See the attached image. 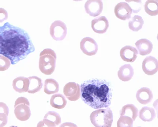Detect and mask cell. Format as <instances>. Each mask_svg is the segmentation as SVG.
Instances as JSON below:
<instances>
[{"label": "cell", "mask_w": 158, "mask_h": 127, "mask_svg": "<svg viewBox=\"0 0 158 127\" xmlns=\"http://www.w3.org/2000/svg\"><path fill=\"white\" fill-rule=\"evenodd\" d=\"M81 98L92 108L97 109L108 108L112 97V90L105 80L92 79L87 80L80 86Z\"/></svg>", "instance_id": "obj_2"}, {"label": "cell", "mask_w": 158, "mask_h": 127, "mask_svg": "<svg viewBox=\"0 0 158 127\" xmlns=\"http://www.w3.org/2000/svg\"><path fill=\"white\" fill-rule=\"evenodd\" d=\"M59 127H78L75 124L71 122H65L62 124Z\"/></svg>", "instance_id": "obj_33"}, {"label": "cell", "mask_w": 158, "mask_h": 127, "mask_svg": "<svg viewBox=\"0 0 158 127\" xmlns=\"http://www.w3.org/2000/svg\"><path fill=\"white\" fill-rule=\"evenodd\" d=\"M153 93L150 89L143 87L137 92V100L140 104L146 105L150 103L153 99Z\"/></svg>", "instance_id": "obj_14"}, {"label": "cell", "mask_w": 158, "mask_h": 127, "mask_svg": "<svg viewBox=\"0 0 158 127\" xmlns=\"http://www.w3.org/2000/svg\"><path fill=\"white\" fill-rule=\"evenodd\" d=\"M133 122L130 117L122 116L120 117L117 122V127H132Z\"/></svg>", "instance_id": "obj_26"}, {"label": "cell", "mask_w": 158, "mask_h": 127, "mask_svg": "<svg viewBox=\"0 0 158 127\" xmlns=\"http://www.w3.org/2000/svg\"><path fill=\"white\" fill-rule=\"evenodd\" d=\"M8 18V13L3 8H0V23H2Z\"/></svg>", "instance_id": "obj_29"}, {"label": "cell", "mask_w": 158, "mask_h": 127, "mask_svg": "<svg viewBox=\"0 0 158 127\" xmlns=\"http://www.w3.org/2000/svg\"><path fill=\"white\" fill-rule=\"evenodd\" d=\"M134 74V69L130 64L121 66L118 71V78L123 81H130L133 77Z\"/></svg>", "instance_id": "obj_17"}, {"label": "cell", "mask_w": 158, "mask_h": 127, "mask_svg": "<svg viewBox=\"0 0 158 127\" xmlns=\"http://www.w3.org/2000/svg\"><path fill=\"white\" fill-rule=\"evenodd\" d=\"M47 122L53 124L56 126L61 123V117L59 114L55 111H49L45 115L44 119Z\"/></svg>", "instance_id": "obj_25"}, {"label": "cell", "mask_w": 158, "mask_h": 127, "mask_svg": "<svg viewBox=\"0 0 158 127\" xmlns=\"http://www.w3.org/2000/svg\"><path fill=\"white\" fill-rule=\"evenodd\" d=\"M49 32L51 36L55 40L62 41L67 35V25L61 21H55L51 25Z\"/></svg>", "instance_id": "obj_6"}, {"label": "cell", "mask_w": 158, "mask_h": 127, "mask_svg": "<svg viewBox=\"0 0 158 127\" xmlns=\"http://www.w3.org/2000/svg\"><path fill=\"white\" fill-rule=\"evenodd\" d=\"M138 110L133 104H127L124 106L120 111V115L130 117L135 121L137 117Z\"/></svg>", "instance_id": "obj_19"}, {"label": "cell", "mask_w": 158, "mask_h": 127, "mask_svg": "<svg viewBox=\"0 0 158 127\" xmlns=\"http://www.w3.org/2000/svg\"><path fill=\"white\" fill-rule=\"evenodd\" d=\"M29 79L27 77L20 76L13 81L12 86L14 90L19 93L27 92L29 89Z\"/></svg>", "instance_id": "obj_15"}, {"label": "cell", "mask_w": 158, "mask_h": 127, "mask_svg": "<svg viewBox=\"0 0 158 127\" xmlns=\"http://www.w3.org/2000/svg\"><path fill=\"white\" fill-rule=\"evenodd\" d=\"M138 51L133 46H124L120 51V55L124 61L133 63L137 58Z\"/></svg>", "instance_id": "obj_13"}, {"label": "cell", "mask_w": 158, "mask_h": 127, "mask_svg": "<svg viewBox=\"0 0 158 127\" xmlns=\"http://www.w3.org/2000/svg\"><path fill=\"white\" fill-rule=\"evenodd\" d=\"M80 48L83 53L89 56L94 55L98 50V46L93 38L86 37L80 42Z\"/></svg>", "instance_id": "obj_7"}, {"label": "cell", "mask_w": 158, "mask_h": 127, "mask_svg": "<svg viewBox=\"0 0 158 127\" xmlns=\"http://www.w3.org/2000/svg\"><path fill=\"white\" fill-rule=\"evenodd\" d=\"M139 55L146 56L152 52L153 48V44L150 41L147 39H141L135 43Z\"/></svg>", "instance_id": "obj_16"}, {"label": "cell", "mask_w": 158, "mask_h": 127, "mask_svg": "<svg viewBox=\"0 0 158 127\" xmlns=\"http://www.w3.org/2000/svg\"><path fill=\"white\" fill-rule=\"evenodd\" d=\"M35 51L29 34L8 22L0 26V55L15 65Z\"/></svg>", "instance_id": "obj_1"}, {"label": "cell", "mask_w": 158, "mask_h": 127, "mask_svg": "<svg viewBox=\"0 0 158 127\" xmlns=\"http://www.w3.org/2000/svg\"><path fill=\"white\" fill-rule=\"evenodd\" d=\"M11 65L10 61L4 56L0 55V71L8 70Z\"/></svg>", "instance_id": "obj_27"}, {"label": "cell", "mask_w": 158, "mask_h": 127, "mask_svg": "<svg viewBox=\"0 0 158 127\" xmlns=\"http://www.w3.org/2000/svg\"><path fill=\"white\" fill-rule=\"evenodd\" d=\"M56 125L50 123L47 121L45 120L44 119L43 120L40 121L38 123L36 127H56Z\"/></svg>", "instance_id": "obj_32"}, {"label": "cell", "mask_w": 158, "mask_h": 127, "mask_svg": "<svg viewBox=\"0 0 158 127\" xmlns=\"http://www.w3.org/2000/svg\"><path fill=\"white\" fill-rule=\"evenodd\" d=\"M15 114L18 120L25 121L29 119L31 116L30 103L27 99L19 97L16 99L14 106Z\"/></svg>", "instance_id": "obj_5"}, {"label": "cell", "mask_w": 158, "mask_h": 127, "mask_svg": "<svg viewBox=\"0 0 158 127\" xmlns=\"http://www.w3.org/2000/svg\"><path fill=\"white\" fill-rule=\"evenodd\" d=\"M57 55L51 49H44L40 54L39 68L40 71L46 75L53 74L56 68Z\"/></svg>", "instance_id": "obj_3"}, {"label": "cell", "mask_w": 158, "mask_h": 127, "mask_svg": "<svg viewBox=\"0 0 158 127\" xmlns=\"http://www.w3.org/2000/svg\"><path fill=\"white\" fill-rule=\"evenodd\" d=\"M50 105L58 109L64 108L67 104V99L63 94H56L52 95L50 101Z\"/></svg>", "instance_id": "obj_21"}, {"label": "cell", "mask_w": 158, "mask_h": 127, "mask_svg": "<svg viewBox=\"0 0 158 127\" xmlns=\"http://www.w3.org/2000/svg\"><path fill=\"white\" fill-rule=\"evenodd\" d=\"M91 123L95 127H111L113 121V114L110 108L99 109L90 116Z\"/></svg>", "instance_id": "obj_4"}, {"label": "cell", "mask_w": 158, "mask_h": 127, "mask_svg": "<svg viewBox=\"0 0 158 127\" xmlns=\"http://www.w3.org/2000/svg\"><path fill=\"white\" fill-rule=\"evenodd\" d=\"M84 7L86 12L90 16H98L103 10L102 1L101 0H89L85 4Z\"/></svg>", "instance_id": "obj_9"}, {"label": "cell", "mask_w": 158, "mask_h": 127, "mask_svg": "<svg viewBox=\"0 0 158 127\" xmlns=\"http://www.w3.org/2000/svg\"><path fill=\"white\" fill-rule=\"evenodd\" d=\"M132 11L127 3L121 2L115 6L114 13L118 19L122 20H127L131 17Z\"/></svg>", "instance_id": "obj_10"}, {"label": "cell", "mask_w": 158, "mask_h": 127, "mask_svg": "<svg viewBox=\"0 0 158 127\" xmlns=\"http://www.w3.org/2000/svg\"><path fill=\"white\" fill-rule=\"evenodd\" d=\"M142 127L138 126V127Z\"/></svg>", "instance_id": "obj_35"}, {"label": "cell", "mask_w": 158, "mask_h": 127, "mask_svg": "<svg viewBox=\"0 0 158 127\" xmlns=\"http://www.w3.org/2000/svg\"><path fill=\"white\" fill-rule=\"evenodd\" d=\"M91 26L95 33L103 34L108 30L109 24L107 18L105 16H102L92 20Z\"/></svg>", "instance_id": "obj_12"}, {"label": "cell", "mask_w": 158, "mask_h": 127, "mask_svg": "<svg viewBox=\"0 0 158 127\" xmlns=\"http://www.w3.org/2000/svg\"><path fill=\"white\" fill-rule=\"evenodd\" d=\"M142 68L144 72L148 75L152 76L156 74L158 70L157 59L151 56L144 59L142 64Z\"/></svg>", "instance_id": "obj_11"}, {"label": "cell", "mask_w": 158, "mask_h": 127, "mask_svg": "<svg viewBox=\"0 0 158 127\" xmlns=\"http://www.w3.org/2000/svg\"><path fill=\"white\" fill-rule=\"evenodd\" d=\"M63 93L69 101H77L81 97L80 85L75 82H69L65 85Z\"/></svg>", "instance_id": "obj_8"}, {"label": "cell", "mask_w": 158, "mask_h": 127, "mask_svg": "<svg viewBox=\"0 0 158 127\" xmlns=\"http://www.w3.org/2000/svg\"><path fill=\"white\" fill-rule=\"evenodd\" d=\"M9 127H18L16 126H14V125H12V126H11Z\"/></svg>", "instance_id": "obj_34"}, {"label": "cell", "mask_w": 158, "mask_h": 127, "mask_svg": "<svg viewBox=\"0 0 158 127\" xmlns=\"http://www.w3.org/2000/svg\"><path fill=\"white\" fill-rule=\"evenodd\" d=\"M155 110L152 107H144L139 111V117L144 122H150L156 117Z\"/></svg>", "instance_id": "obj_18"}, {"label": "cell", "mask_w": 158, "mask_h": 127, "mask_svg": "<svg viewBox=\"0 0 158 127\" xmlns=\"http://www.w3.org/2000/svg\"><path fill=\"white\" fill-rule=\"evenodd\" d=\"M144 21L140 15H135L128 22V27L131 30L138 32L143 26Z\"/></svg>", "instance_id": "obj_23"}, {"label": "cell", "mask_w": 158, "mask_h": 127, "mask_svg": "<svg viewBox=\"0 0 158 127\" xmlns=\"http://www.w3.org/2000/svg\"><path fill=\"white\" fill-rule=\"evenodd\" d=\"M59 84L53 79H47L44 83V91L45 94H56L59 91Z\"/></svg>", "instance_id": "obj_22"}, {"label": "cell", "mask_w": 158, "mask_h": 127, "mask_svg": "<svg viewBox=\"0 0 158 127\" xmlns=\"http://www.w3.org/2000/svg\"><path fill=\"white\" fill-rule=\"evenodd\" d=\"M9 108L5 103L0 102V113H4L8 116L9 114Z\"/></svg>", "instance_id": "obj_31"}, {"label": "cell", "mask_w": 158, "mask_h": 127, "mask_svg": "<svg viewBox=\"0 0 158 127\" xmlns=\"http://www.w3.org/2000/svg\"><path fill=\"white\" fill-rule=\"evenodd\" d=\"M144 9L146 12L151 16H156L158 15V1L148 0L145 3Z\"/></svg>", "instance_id": "obj_24"}, {"label": "cell", "mask_w": 158, "mask_h": 127, "mask_svg": "<svg viewBox=\"0 0 158 127\" xmlns=\"http://www.w3.org/2000/svg\"><path fill=\"white\" fill-rule=\"evenodd\" d=\"M127 2L130 3L131 6H130L132 11L135 13H137L139 12L141 9V1H127Z\"/></svg>", "instance_id": "obj_28"}, {"label": "cell", "mask_w": 158, "mask_h": 127, "mask_svg": "<svg viewBox=\"0 0 158 127\" xmlns=\"http://www.w3.org/2000/svg\"><path fill=\"white\" fill-rule=\"evenodd\" d=\"M8 116L4 113H0V127H4L8 122Z\"/></svg>", "instance_id": "obj_30"}, {"label": "cell", "mask_w": 158, "mask_h": 127, "mask_svg": "<svg viewBox=\"0 0 158 127\" xmlns=\"http://www.w3.org/2000/svg\"><path fill=\"white\" fill-rule=\"evenodd\" d=\"M29 85L28 92L29 94H34L40 91L43 86L41 79L36 76L28 77Z\"/></svg>", "instance_id": "obj_20"}]
</instances>
